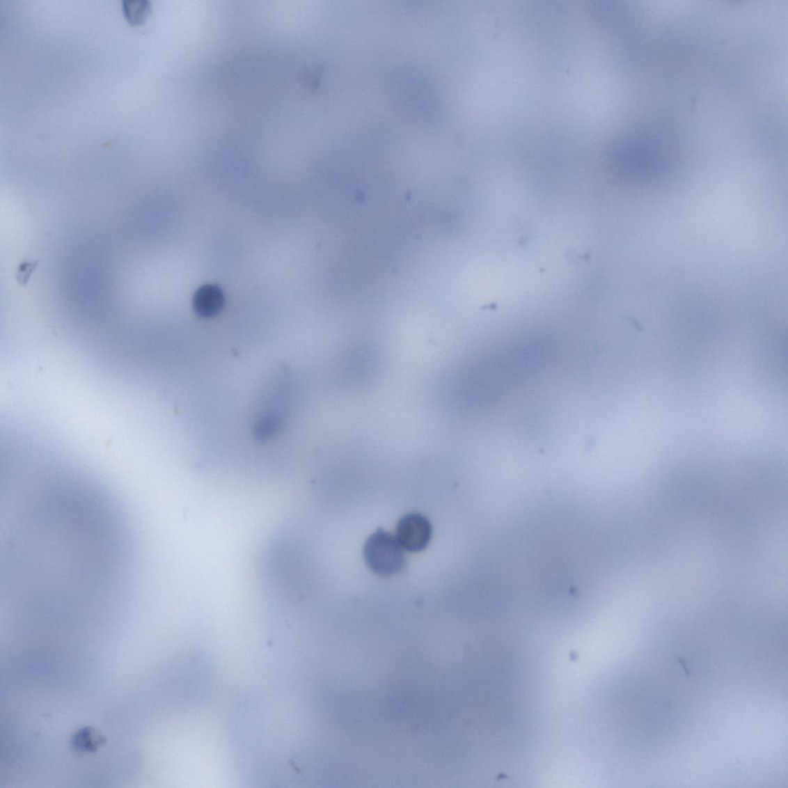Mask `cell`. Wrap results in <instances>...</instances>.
Listing matches in <instances>:
<instances>
[{
    "label": "cell",
    "mask_w": 788,
    "mask_h": 788,
    "mask_svg": "<svg viewBox=\"0 0 788 788\" xmlns=\"http://www.w3.org/2000/svg\"><path fill=\"white\" fill-rule=\"evenodd\" d=\"M363 558L370 571L381 576L397 574L407 563L404 550L396 537L382 528L365 542Z\"/></svg>",
    "instance_id": "1"
},
{
    "label": "cell",
    "mask_w": 788,
    "mask_h": 788,
    "mask_svg": "<svg viewBox=\"0 0 788 788\" xmlns=\"http://www.w3.org/2000/svg\"><path fill=\"white\" fill-rule=\"evenodd\" d=\"M193 304L197 315L204 318L214 317L223 309L225 297L218 286L204 285L196 290Z\"/></svg>",
    "instance_id": "3"
},
{
    "label": "cell",
    "mask_w": 788,
    "mask_h": 788,
    "mask_svg": "<svg viewBox=\"0 0 788 788\" xmlns=\"http://www.w3.org/2000/svg\"><path fill=\"white\" fill-rule=\"evenodd\" d=\"M278 429V421L274 418H267L260 422L256 430L258 439L260 440L267 439L268 437L271 436Z\"/></svg>",
    "instance_id": "5"
},
{
    "label": "cell",
    "mask_w": 788,
    "mask_h": 788,
    "mask_svg": "<svg viewBox=\"0 0 788 788\" xmlns=\"http://www.w3.org/2000/svg\"><path fill=\"white\" fill-rule=\"evenodd\" d=\"M374 677V675H373V676H372V677H371L370 678L369 681H370V680L371 679V678H372V677ZM367 683H368V682H367ZM367 683H366V684H367ZM365 684H364V685H365ZM364 685H363V686H364ZM361 689H360V690H361ZM360 690H359V691H360ZM358 691H357V692H358ZM357 692H356V693H357Z\"/></svg>",
    "instance_id": "6"
},
{
    "label": "cell",
    "mask_w": 788,
    "mask_h": 788,
    "mask_svg": "<svg viewBox=\"0 0 788 788\" xmlns=\"http://www.w3.org/2000/svg\"><path fill=\"white\" fill-rule=\"evenodd\" d=\"M40 264L39 260H25L20 262L16 273V280L20 286H26L30 281L31 276L36 268Z\"/></svg>",
    "instance_id": "4"
},
{
    "label": "cell",
    "mask_w": 788,
    "mask_h": 788,
    "mask_svg": "<svg viewBox=\"0 0 788 788\" xmlns=\"http://www.w3.org/2000/svg\"><path fill=\"white\" fill-rule=\"evenodd\" d=\"M395 537L404 551L420 552L427 549L432 539V523L422 514H408L399 521Z\"/></svg>",
    "instance_id": "2"
}]
</instances>
